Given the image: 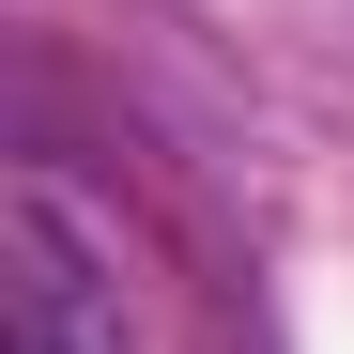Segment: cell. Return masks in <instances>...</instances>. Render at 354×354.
<instances>
[{
	"label": "cell",
	"mask_w": 354,
	"mask_h": 354,
	"mask_svg": "<svg viewBox=\"0 0 354 354\" xmlns=\"http://www.w3.org/2000/svg\"><path fill=\"white\" fill-rule=\"evenodd\" d=\"M0 354H139L124 339V277L93 262V231L46 185L0 201Z\"/></svg>",
	"instance_id": "1"
}]
</instances>
